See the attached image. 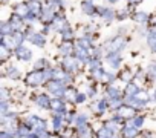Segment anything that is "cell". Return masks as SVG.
<instances>
[{"label":"cell","mask_w":156,"mask_h":138,"mask_svg":"<svg viewBox=\"0 0 156 138\" xmlns=\"http://www.w3.org/2000/svg\"><path fill=\"white\" fill-rule=\"evenodd\" d=\"M122 48H124V38H116V40H113L112 45L109 46V49H110L112 52H116V51H119V49H122Z\"/></svg>","instance_id":"obj_1"},{"label":"cell","mask_w":156,"mask_h":138,"mask_svg":"<svg viewBox=\"0 0 156 138\" xmlns=\"http://www.w3.org/2000/svg\"><path fill=\"white\" fill-rule=\"evenodd\" d=\"M41 80H43V74H40V72H34V74L29 75L28 83H31V85H38V83H41Z\"/></svg>","instance_id":"obj_2"},{"label":"cell","mask_w":156,"mask_h":138,"mask_svg":"<svg viewBox=\"0 0 156 138\" xmlns=\"http://www.w3.org/2000/svg\"><path fill=\"white\" fill-rule=\"evenodd\" d=\"M28 8H29L31 13H37L40 9V3L37 2V0H29V2H28Z\"/></svg>","instance_id":"obj_3"},{"label":"cell","mask_w":156,"mask_h":138,"mask_svg":"<svg viewBox=\"0 0 156 138\" xmlns=\"http://www.w3.org/2000/svg\"><path fill=\"white\" fill-rule=\"evenodd\" d=\"M31 40H32V43H34V45H38V46H43V45H44V38H43L40 34H35Z\"/></svg>","instance_id":"obj_4"},{"label":"cell","mask_w":156,"mask_h":138,"mask_svg":"<svg viewBox=\"0 0 156 138\" xmlns=\"http://www.w3.org/2000/svg\"><path fill=\"white\" fill-rule=\"evenodd\" d=\"M19 57H20L22 60H29V58H31V52H29L28 49H23V48H22V49L19 51Z\"/></svg>","instance_id":"obj_5"},{"label":"cell","mask_w":156,"mask_h":138,"mask_svg":"<svg viewBox=\"0 0 156 138\" xmlns=\"http://www.w3.org/2000/svg\"><path fill=\"white\" fill-rule=\"evenodd\" d=\"M83 11L87 13V14H92V13H94V6H92V3L84 2V3H83Z\"/></svg>","instance_id":"obj_6"},{"label":"cell","mask_w":156,"mask_h":138,"mask_svg":"<svg viewBox=\"0 0 156 138\" xmlns=\"http://www.w3.org/2000/svg\"><path fill=\"white\" fill-rule=\"evenodd\" d=\"M133 19H135V20H138V22H145V20H147V14H144V13H139V14H136Z\"/></svg>","instance_id":"obj_7"},{"label":"cell","mask_w":156,"mask_h":138,"mask_svg":"<svg viewBox=\"0 0 156 138\" xmlns=\"http://www.w3.org/2000/svg\"><path fill=\"white\" fill-rule=\"evenodd\" d=\"M70 48H72V45H70V43H66V45H63V46L60 48V51H63L64 54H69V52H70Z\"/></svg>","instance_id":"obj_8"}]
</instances>
